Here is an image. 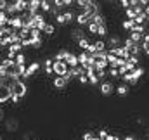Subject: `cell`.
<instances>
[{"label": "cell", "mask_w": 149, "mask_h": 140, "mask_svg": "<svg viewBox=\"0 0 149 140\" xmlns=\"http://www.w3.org/2000/svg\"><path fill=\"white\" fill-rule=\"evenodd\" d=\"M10 92L12 95H17V97H24L28 94V85L23 81V80H17L10 85Z\"/></svg>", "instance_id": "cell-1"}, {"label": "cell", "mask_w": 149, "mask_h": 140, "mask_svg": "<svg viewBox=\"0 0 149 140\" xmlns=\"http://www.w3.org/2000/svg\"><path fill=\"white\" fill-rule=\"evenodd\" d=\"M70 78H66V76H56L54 78V81H52V87H56V90H64L68 85H70Z\"/></svg>", "instance_id": "cell-2"}, {"label": "cell", "mask_w": 149, "mask_h": 140, "mask_svg": "<svg viewBox=\"0 0 149 140\" xmlns=\"http://www.w3.org/2000/svg\"><path fill=\"white\" fill-rule=\"evenodd\" d=\"M10 97H12L10 87H7V85H0V104L10 102Z\"/></svg>", "instance_id": "cell-3"}, {"label": "cell", "mask_w": 149, "mask_h": 140, "mask_svg": "<svg viewBox=\"0 0 149 140\" xmlns=\"http://www.w3.org/2000/svg\"><path fill=\"white\" fill-rule=\"evenodd\" d=\"M70 73V66L66 62H54V74L56 76H66Z\"/></svg>", "instance_id": "cell-4"}, {"label": "cell", "mask_w": 149, "mask_h": 140, "mask_svg": "<svg viewBox=\"0 0 149 140\" xmlns=\"http://www.w3.org/2000/svg\"><path fill=\"white\" fill-rule=\"evenodd\" d=\"M38 71H40V62H38V61H35V62H31V64L28 66V69H26V74H24L21 80H23V81H24V80H28L30 76H33L35 73H38Z\"/></svg>", "instance_id": "cell-5"}, {"label": "cell", "mask_w": 149, "mask_h": 140, "mask_svg": "<svg viewBox=\"0 0 149 140\" xmlns=\"http://www.w3.org/2000/svg\"><path fill=\"white\" fill-rule=\"evenodd\" d=\"M99 90H101V94H102L104 97H108V95H111V94H113L114 85H113L111 81H102V83H101V87H99Z\"/></svg>", "instance_id": "cell-6"}, {"label": "cell", "mask_w": 149, "mask_h": 140, "mask_svg": "<svg viewBox=\"0 0 149 140\" xmlns=\"http://www.w3.org/2000/svg\"><path fill=\"white\" fill-rule=\"evenodd\" d=\"M40 7H42V0H30L28 2V12L31 16H35L40 12Z\"/></svg>", "instance_id": "cell-7"}, {"label": "cell", "mask_w": 149, "mask_h": 140, "mask_svg": "<svg viewBox=\"0 0 149 140\" xmlns=\"http://www.w3.org/2000/svg\"><path fill=\"white\" fill-rule=\"evenodd\" d=\"M70 68H78L80 66V62H78V55L73 54V52H68V55H66V61H64Z\"/></svg>", "instance_id": "cell-8"}, {"label": "cell", "mask_w": 149, "mask_h": 140, "mask_svg": "<svg viewBox=\"0 0 149 140\" xmlns=\"http://www.w3.org/2000/svg\"><path fill=\"white\" fill-rule=\"evenodd\" d=\"M121 43H123V40H121L118 35H111L109 36V40H108L109 49H118V47H121Z\"/></svg>", "instance_id": "cell-9"}, {"label": "cell", "mask_w": 149, "mask_h": 140, "mask_svg": "<svg viewBox=\"0 0 149 140\" xmlns=\"http://www.w3.org/2000/svg\"><path fill=\"white\" fill-rule=\"evenodd\" d=\"M71 38H73L74 42L78 43L80 40H83V38H87V35H85V31H81L80 28H74V30H71Z\"/></svg>", "instance_id": "cell-10"}, {"label": "cell", "mask_w": 149, "mask_h": 140, "mask_svg": "<svg viewBox=\"0 0 149 140\" xmlns=\"http://www.w3.org/2000/svg\"><path fill=\"white\" fill-rule=\"evenodd\" d=\"M14 3H16L17 14H23V12H26V10H28V2H26V0H16Z\"/></svg>", "instance_id": "cell-11"}, {"label": "cell", "mask_w": 149, "mask_h": 140, "mask_svg": "<svg viewBox=\"0 0 149 140\" xmlns=\"http://www.w3.org/2000/svg\"><path fill=\"white\" fill-rule=\"evenodd\" d=\"M17 119H14V118H9L7 121H5V128H7V132H16L17 130Z\"/></svg>", "instance_id": "cell-12"}, {"label": "cell", "mask_w": 149, "mask_h": 140, "mask_svg": "<svg viewBox=\"0 0 149 140\" xmlns=\"http://www.w3.org/2000/svg\"><path fill=\"white\" fill-rule=\"evenodd\" d=\"M5 14H7L9 17L17 16V9H16V3H14V2H9V5H7V9H5Z\"/></svg>", "instance_id": "cell-13"}, {"label": "cell", "mask_w": 149, "mask_h": 140, "mask_svg": "<svg viewBox=\"0 0 149 140\" xmlns=\"http://www.w3.org/2000/svg\"><path fill=\"white\" fill-rule=\"evenodd\" d=\"M121 28L123 30H127V31H130L132 33V30L135 28V21H132V19H125L123 23H121Z\"/></svg>", "instance_id": "cell-14"}, {"label": "cell", "mask_w": 149, "mask_h": 140, "mask_svg": "<svg viewBox=\"0 0 149 140\" xmlns=\"http://www.w3.org/2000/svg\"><path fill=\"white\" fill-rule=\"evenodd\" d=\"M90 43H92V42H90L88 38H83V40H80V42H78L76 45L80 47V50H81V52H87V49L90 47Z\"/></svg>", "instance_id": "cell-15"}, {"label": "cell", "mask_w": 149, "mask_h": 140, "mask_svg": "<svg viewBox=\"0 0 149 140\" xmlns=\"http://www.w3.org/2000/svg\"><path fill=\"white\" fill-rule=\"evenodd\" d=\"M88 59H90V55H88L87 52H80V54H78V62H80V66H85V64L88 62Z\"/></svg>", "instance_id": "cell-16"}, {"label": "cell", "mask_w": 149, "mask_h": 140, "mask_svg": "<svg viewBox=\"0 0 149 140\" xmlns=\"http://www.w3.org/2000/svg\"><path fill=\"white\" fill-rule=\"evenodd\" d=\"M87 78H88V83H90V85H97V83H99V78L95 76L94 71H87Z\"/></svg>", "instance_id": "cell-17"}, {"label": "cell", "mask_w": 149, "mask_h": 140, "mask_svg": "<svg viewBox=\"0 0 149 140\" xmlns=\"http://www.w3.org/2000/svg\"><path fill=\"white\" fill-rule=\"evenodd\" d=\"M116 94H118V95H127V94H128V85H127V83L118 85V87H116Z\"/></svg>", "instance_id": "cell-18"}, {"label": "cell", "mask_w": 149, "mask_h": 140, "mask_svg": "<svg viewBox=\"0 0 149 140\" xmlns=\"http://www.w3.org/2000/svg\"><path fill=\"white\" fill-rule=\"evenodd\" d=\"M95 43V49H97V52H106V42H102V40H95L94 42Z\"/></svg>", "instance_id": "cell-19"}, {"label": "cell", "mask_w": 149, "mask_h": 140, "mask_svg": "<svg viewBox=\"0 0 149 140\" xmlns=\"http://www.w3.org/2000/svg\"><path fill=\"white\" fill-rule=\"evenodd\" d=\"M132 74H134V78H135V80H141V78H142V76L146 74V69H144L142 66H139V68H137V69L134 71Z\"/></svg>", "instance_id": "cell-20"}, {"label": "cell", "mask_w": 149, "mask_h": 140, "mask_svg": "<svg viewBox=\"0 0 149 140\" xmlns=\"http://www.w3.org/2000/svg\"><path fill=\"white\" fill-rule=\"evenodd\" d=\"M40 10H43V12H52V3L47 2V0H42V7H40Z\"/></svg>", "instance_id": "cell-21"}, {"label": "cell", "mask_w": 149, "mask_h": 140, "mask_svg": "<svg viewBox=\"0 0 149 140\" xmlns=\"http://www.w3.org/2000/svg\"><path fill=\"white\" fill-rule=\"evenodd\" d=\"M81 140H99V137H95L94 132H85V133L81 135Z\"/></svg>", "instance_id": "cell-22"}, {"label": "cell", "mask_w": 149, "mask_h": 140, "mask_svg": "<svg viewBox=\"0 0 149 140\" xmlns=\"http://www.w3.org/2000/svg\"><path fill=\"white\" fill-rule=\"evenodd\" d=\"M64 17H66V23L70 24L71 21H76V16H74L73 10H68V12H64Z\"/></svg>", "instance_id": "cell-23"}, {"label": "cell", "mask_w": 149, "mask_h": 140, "mask_svg": "<svg viewBox=\"0 0 149 140\" xmlns=\"http://www.w3.org/2000/svg\"><path fill=\"white\" fill-rule=\"evenodd\" d=\"M16 64H17V66H21V64H26V55H24L23 52L16 55Z\"/></svg>", "instance_id": "cell-24"}, {"label": "cell", "mask_w": 149, "mask_h": 140, "mask_svg": "<svg viewBox=\"0 0 149 140\" xmlns=\"http://www.w3.org/2000/svg\"><path fill=\"white\" fill-rule=\"evenodd\" d=\"M130 38H132L135 43H142V40H144V35H141V33H130Z\"/></svg>", "instance_id": "cell-25"}, {"label": "cell", "mask_w": 149, "mask_h": 140, "mask_svg": "<svg viewBox=\"0 0 149 140\" xmlns=\"http://www.w3.org/2000/svg\"><path fill=\"white\" fill-rule=\"evenodd\" d=\"M125 16H127V19H132V21H135V17H137V14H135V10L130 7L128 10H125Z\"/></svg>", "instance_id": "cell-26"}, {"label": "cell", "mask_w": 149, "mask_h": 140, "mask_svg": "<svg viewBox=\"0 0 149 140\" xmlns=\"http://www.w3.org/2000/svg\"><path fill=\"white\" fill-rule=\"evenodd\" d=\"M43 33L49 35V36H52L54 33H56V26H54V24H47V28L43 30Z\"/></svg>", "instance_id": "cell-27"}, {"label": "cell", "mask_w": 149, "mask_h": 140, "mask_svg": "<svg viewBox=\"0 0 149 140\" xmlns=\"http://www.w3.org/2000/svg\"><path fill=\"white\" fill-rule=\"evenodd\" d=\"M56 23H57V24H61V26L68 24V23H66V17H64V12H63V14H59V16H56Z\"/></svg>", "instance_id": "cell-28"}, {"label": "cell", "mask_w": 149, "mask_h": 140, "mask_svg": "<svg viewBox=\"0 0 149 140\" xmlns=\"http://www.w3.org/2000/svg\"><path fill=\"white\" fill-rule=\"evenodd\" d=\"M97 31H99V26H97L95 23H90V24H88V33H90V35H97Z\"/></svg>", "instance_id": "cell-29"}, {"label": "cell", "mask_w": 149, "mask_h": 140, "mask_svg": "<svg viewBox=\"0 0 149 140\" xmlns=\"http://www.w3.org/2000/svg\"><path fill=\"white\" fill-rule=\"evenodd\" d=\"M97 35H99V36H106V35H108V24H101V26H99Z\"/></svg>", "instance_id": "cell-30"}, {"label": "cell", "mask_w": 149, "mask_h": 140, "mask_svg": "<svg viewBox=\"0 0 149 140\" xmlns=\"http://www.w3.org/2000/svg\"><path fill=\"white\" fill-rule=\"evenodd\" d=\"M87 54H88V55H90V57H92V55H95V54H97V49H95V43H94V42H92V43H90V47H88V49H87Z\"/></svg>", "instance_id": "cell-31"}, {"label": "cell", "mask_w": 149, "mask_h": 140, "mask_svg": "<svg viewBox=\"0 0 149 140\" xmlns=\"http://www.w3.org/2000/svg\"><path fill=\"white\" fill-rule=\"evenodd\" d=\"M108 76H111V78H120V71L116 69V68H109V71H108Z\"/></svg>", "instance_id": "cell-32"}, {"label": "cell", "mask_w": 149, "mask_h": 140, "mask_svg": "<svg viewBox=\"0 0 149 140\" xmlns=\"http://www.w3.org/2000/svg\"><path fill=\"white\" fill-rule=\"evenodd\" d=\"M31 40H42V31L40 30H31Z\"/></svg>", "instance_id": "cell-33"}, {"label": "cell", "mask_w": 149, "mask_h": 140, "mask_svg": "<svg viewBox=\"0 0 149 140\" xmlns=\"http://www.w3.org/2000/svg\"><path fill=\"white\" fill-rule=\"evenodd\" d=\"M108 139H109V133L106 130H101L99 132V140H108Z\"/></svg>", "instance_id": "cell-34"}, {"label": "cell", "mask_w": 149, "mask_h": 140, "mask_svg": "<svg viewBox=\"0 0 149 140\" xmlns=\"http://www.w3.org/2000/svg\"><path fill=\"white\" fill-rule=\"evenodd\" d=\"M78 81H80L81 85H87V83H88V78H87V74H83V76H80V78H78Z\"/></svg>", "instance_id": "cell-35"}, {"label": "cell", "mask_w": 149, "mask_h": 140, "mask_svg": "<svg viewBox=\"0 0 149 140\" xmlns=\"http://www.w3.org/2000/svg\"><path fill=\"white\" fill-rule=\"evenodd\" d=\"M7 5H9V2H7V0H0V10H3V12H5Z\"/></svg>", "instance_id": "cell-36"}, {"label": "cell", "mask_w": 149, "mask_h": 140, "mask_svg": "<svg viewBox=\"0 0 149 140\" xmlns=\"http://www.w3.org/2000/svg\"><path fill=\"white\" fill-rule=\"evenodd\" d=\"M141 45H142V50H144V54L149 57V43H141Z\"/></svg>", "instance_id": "cell-37"}, {"label": "cell", "mask_w": 149, "mask_h": 140, "mask_svg": "<svg viewBox=\"0 0 149 140\" xmlns=\"http://www.w3.org/2000/svg\"><path fill=\"white\" fill-rule=\"evenodd\" d=\"M19 100H21V97H17V95H12L10 97V102L12 104H19Z\"/></svg>", "instance_id": "cell-38"}, {"label": "cell", "mask_w": 149, "mask_h": 140, "mask_svg": "<svg viewBox=\"0 0 149 140\" xmlns=\"http://www.w3.org/2000/svg\"><path fill=\"white\" fill-rule=\"evenodd\" d=\"M128 61H130V62H134L135 66H139V61H141V57H130Z\"/></svg>", "instance_id": "cell-39"}, {"label": "cell", "mask_w": 149, "mask_h": 140, "mask_svg": "<svg viewBox=\"0 0 149 140\" xmlns=\"http://www.w3.org/2000/svg\"><path fill=\"white\" fill-rule=\"evenodd\" d=\"M123 140H137V139H135L134 135H127V137H125V139H123Z\"/></svg>", "instance_id": "cell-40"}, {"label": "cell", "mask_w": 149, "mask_h": 140, "mask_svg": "<svg viewBox=\"0 0 149 140\" xmlns=\"http://www.w3.org/2000/svg\"><path fill=\"white\" fill-rule=\"evenodd\" d=\"M3 114H5V111H3V109H2V107H0V121H2V119H3Z\"/></svg>", "instance_id": "cell-41"}, {"label": "cell", "mask_w": 149, "mask_h": 140, "mask_svg": "<svg viewBox=\"0 0 149 140\" xmlns=\"http://www.w3.org/2000/svg\"><path fill=\"white\" fill-rule=\"evenodd\" d=\"M144 12H146V14L149 16V3H148V7H146V10H144Z\"/></svg>", "instance_id": "cell-42"}, {"label": "cell", "mask_w": 149, "mask_h": 140, "mask_svg": "<svg viewBox=\"0 0 149 140\" xmlns=\"http://www.w3.org/2000/svg\"><path fill=\"white\" fill-rule=\"evenodd\" d=\"M0 54H2V47H0Z\"/></svg>", "instance_id": "cell-43"}, {"label": "cell", "mask_w": 149, "mask_h": 140, "mask_svg": "<svg viewBox=\"0 0 149 140\" xmlns=\"http://www.w3.org/2000/svg\"><path fill=\"white\" fill-rule=\"evenodd\" d=\"M148 23H149V16H148Z\"/></svg>", "instance_id": "cell-44"}, {"label": "cell", "mask_w": 149, "mask_h": 140, "mask_svg": "<svg viewBox=\"0 0 149 140\" xmlns=\"http://www.w3.org/2000/svg\"><path fill=\"white\" fill-rule=\"evenodd\" d=\"M148 140H149V139H148Z\"/></svg>", "instance_id": "cell-45"}]
</instances>
